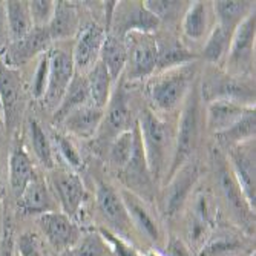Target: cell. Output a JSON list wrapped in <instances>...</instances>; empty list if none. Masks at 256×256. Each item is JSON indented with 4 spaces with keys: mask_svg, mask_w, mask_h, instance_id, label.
Here are the masks:
<instances>
[{
    "mask_svg": "<svg viewBox=\"0 0 256 256\" xmlns=\"http://www.w3.org/2000/svg\"><path fill=\"white\" fill-rule=\"evenodd\" d=\"M144 158L154 182L168 178L175 150V130L150 108H144L136 120Z\"/></svg>",
    "mask_w": 256,
    "mask_h": 256,
    "instance_id": "cell-1",
    "label": "cell"
},
{
    "mask_svg": "<svg viewBox=\"0 0 256 256\" xmlns=\"http://www.w3.org/2000/svg\"><path fill=\"white\" fill-rule=\"evenodd\" d=\"M196 64L189 63L155 72L148 82V96L154 112H172L184 103L195 84Z\"/></svg>",
    "mask_w": 256,
    "mask_h": 256,
    "instance_id": "cell-2",
    "label": "cell"
},
{
    "mask_svg": "<svg viewBox=\"0 0 256 256\" xmlns=\"http://www.w3.org/2000/svg\"><path fill=\"white\" fill-rule=\"evenodd\" d=\"M201 96L200 88L194 84L189 96L186 97L181 109V115L178 120V128L175 130V150L172 166L169 169L168 178L178 169L184 162H188L192 154L196 150L200 143V136L204 124V117L201 110ZM166 178V180H168Z\"/></svg>",
    "mask_w": 256,
    "mask_h": 256,
    "instance_id": "cell-3",
    "label": "cell"
},
{
    "mask_svg": "<svg viewBox=\"0 0 256 256\" xmlns=\"http://www.w3.org/2000/svg\"><path fill=\"white\" fill-rule=\"evenodd\" d=\"M188 202L189 210L184 221L186 246L190 248V252L195 256H198V253L206 246L208 238L212 236L216 214L212 202V196L207 192H196L192 198H189Z\"/></svg>",
    "mask_w": 256,
    "mask_h": 256,
    "instance_id": "cell-4",
    "label": "cell"
},
{
    "mask_svg": "<svg viewBox=\"0 0 256 256\" xmlns=\"http://www.w3.org/2000/svg\"><path fill=\"white\" fill-rule=\"evenodd\" d=\"M126 44L124 80L136 82L149 78L156 71V42L155 36L130 32L123 37Z\"/></svg>",
    "mask_w": 256,
    "mask_h": 256,
    "instance_id": "cell-5",
    "label": "cell"
},
{
    "mask_svg": "<svg viewBox=\"0 0 256 256\" xmlns=\"http://www.w3.org/2000/svg\"><path fill=\"white\" fill-rule=\"evenodd\" d=\"M48 186L60 207V212L77 221L86 200L84 184L77 172L71 169H52Z\"/></svg>",
    "mask_w": 256,
    "mask_h": 256,
    "instance_id": "cell-6",
    "label": "cell"
},
{
    "mask_svg": "<svg viewBox=\"0 0 256 256\" xmlns=\"http://www.w3.org/2000/svg\"><path fill=\"white\" fill-rule=\"evenodd\" d=\"M201 100L210 103L214 100H226L254 108V89L230 74H208L200 88Z\"/></svg>",
    "mask_w": 256,
    "mask_h": 256,
    "instance_id": "cell-7",
    "label": "cell"
},
{
    "mask_svg": "<svg viewBox=\"0 0 256 256\" xmlns=\"http://www.w3.org/2000/svg\"><path fill=\"white\" fill-rule=\"evenodd\" d=\"M96 202L98 214L106 222L104 228L129 241L134 227L129 220L124 202L120 196V192L115 190L110 184L100 181L96 190Z\"/></svg>",
    "mask_w": 256,
    "mask_h": 256,
    "instance_id": "cell-8",
    "label": "cell"
},
{
    "mask_svg": "<svg viewBox=\"0 0 256 256\" xmlns=\"http://www.w3.org/2000/svg\"><path fill=\"white\" fill-rule=\"evenodd\" d=\"M169 182L162 194V210L168 218L178 215L188 204L192 190L200 180V166L195 161L184 162L169 178Z\"/></svg>",
    "mask_w": 256,
    "mask_h": 256,
    "instance_id": "cell-9",
    "label": "cell"
},
{
    "mask_svg": "<svg viewBox=\"0 0 256 256\" xmlns=\"http://www.w3.org/2000/svg\"><path fill=\"white\" fill-rule=\"evenodd\" d=\"M158 28L160 22L146 10L143 2H118L109 32L123 38L130 32L154 36Z\"/></svg>",
    "mask_w": 256,
    "mask_h": 256,
    "instance_id": "cell-10",
    "label": "cell"
},
{
    "mask_svg": "<svg viewBox=\"0 0 256 256\" xmlns=\"http://www.w3.org/2000/svg\"><path fill=\"white\" fill-rule=\"evenodd\" d=\"M256 18L254 12L248 14L232 34L228 52L226 57L227 74L240 77L247 68H250L254 52Z\"/></svg>",
    "mask_w": 256,
    "mask_h": 256,
    "instance_id": "cell-11",
    "label": "cell"
},
{
    "mask_svg": "<svg viewBox=\"0 0 256 256\" xmlns=\"http://www.w3.org/2000/svg\"><path fill=\"white\" fill-rule=\"evenodd\" d=\"M228 168L248 207L254 212L256 181H254V140L228 149Z\"/></svg>",
    "mask_w": 256,
    "mask_h": 256,
    "instance_id": "cell-12",
    "label": "cell"
},
{
    "mask_svg": "<svg viewBox=\"0 0 256 256\" xmlns=\"http://www.w3.org/2000/svg\"><path fill=\"white\" fill-rule=\"evenodd\" d=\"M37 224L46 241L57 253L71 250L82 235V228L77 221L69 218L60 210L43 214L37 218Z\"/></svg>",
    "mask_w": 256,
    "mask_h": 256,
    "instance_id": "cell-13",
    "label": "cell"
},
{
    "mask_svg": "<svg viewBox=\"0 0 256 256\" xmlns=\"http://www.w3.org/2000/svg\"><path fill=\"white\" fill-rule=\"evenodd\" d=\"M50 56V74H48V88L43 97L44 103L57 108L64 96V92L76 76V66L72 60V51L64 48H56L48 51Z\"/></svg>",
    "mask_w": 256,
    "mask_h": 256,
    "instance_id": "cell-14",
    "label": "cell"
},
{
    "mask_svg": "<svg viewBox=\"0 0 256 256\" xmlns=\"http://www.w3.org/2000/svg\"><path fill=\"white\" fill-rule=\"evenodd\" d=\"M120 196L124 202L134 230H136L146 241L161 248L162 242H164V235H162V230L156 216L148 207L146 201L135 195L134 192L128 190L126 188L120 190Z\"/></svg>",
    "mask_w": 256,
    "mask_h": 256,
    "instance_id": "cell-15",
    "label": "cell"
},
{
    "mask_svg": "<svg viewBox=\"0 0 256 256\" xmlns=\"http://www.w3.org/2000/svg\"><path fill=\"white\" fill-rule=\"evenodd\" d=\"M106 30L98 23H88L83 28L80 26L72 50V60L76 72H89L96 63L100 60L103 43L106 40Z\"/></svg>",
    "mask_w": 256,
    "mask_h": 256,
    "instance_id": "cell-16",
    "label": "cell"
},
{
    "mask_svg": "<svg viewBox=\"0 0 256 256\" xmlns=\"http://www.w3.org/2000/svg\"><path fill=\"white\" fill-rule=\"evenodd\" d=\"M51 42L52 40L46 28H32L31 32L25 37L10 43L4 60L6 64L18 69L22 64L28 63L36 56L48 52Z\"/></svg>",
    "mask_w": 256,
    "mask_h": 256,
    "instance_id": "cell-17",
    "label": "cell"
},
{
    "mask_svg": "<svg viewBox=\"0 0 256 256\" xmlns=\"http://www.w3.org/2000/svg\"><path fill=\"white\" fill-rule=\"evenodd\" d=\"M104 109L106 114L102 124H104L106 132L114 138L134 128L135 123L132 124V109L124 88V80L120 78L117 82V86L110 92L109 103Z\"/></svg>",
    "mask_w": 256,
    "mask_h": 256,
    "instance_id": "cell-18",
    "label": "cell"
},
{
    "mask_svg": "<svg viewBox=\"0 0 256 256\" xmlns=\"http://www.w3.org/2000/svg\"><path fill=\"white\" fill-rule=\"evenodd\" d=\"M215 166H216V176H218L220 189H221L228 207L232 208L234 215L240 220V222L252 227L250 220H252V216L254 218V212L248 207V204H247L242 192L240 190L234 175H232L228 164L221 158V155L215 156Z\"/></svg>",
    "mask_w": 256,
    "mask_h": 256,
    "instance_id": "cell-19",
    "label": "cell"
},
{
    "mask_svg": "<svg viewBox=\"0 0 256 256\" xmlns=\"http://www.w3.org/2000/svg\"><path fill=\"white\" fill-rule=\"evenodd\" d=\"M18 200V208L25 215H43L48 212L58 210V204L46 181L38 172L30 181V184L22 192Z\"/></svg>",
    "mask_w": 256,
    "mask_h": 256,
    "instance_id": "cell-20",
    "label": "cell"
},
{
    "mask_svg": "<svg viewBox=\"0 0 256 256\" xmlns=\"http://www.w3.org/2000/svg\"><path fill=\"white\" fill-rule=\"evenodd\" d=\"M103 118H104V109H100L89 103L72 110L71 114H68L62 124L64 126V130L69 135L88 140L98 132Z\"/></svg>",
    "mask_w": 256,
    "mask_h": 256,
    "instance_id": "cell-21",
    "label": "cell"
},
{
    "mask_svg": "<svg viewBox=\"0 0 256 256\" xmlns=\"http://www.w3.org/2000/svg\"><path fill=\"white\" fill-rule=\"evenodd\" d=\"M248 109L254 108H246L242 104L226 100H214L207 104L206 109V126L212 134L218 135L230 129Z\"/></svg>",
    "mask_w": 256,
    "mask_h": 256,
    "instance_id": "cell-22",
    "label": "cell"
},
{
    "mask_svg": "<svg viewBox=\"0 0 256 256\" xmlns=\"http://www.w3.org/2000/svg\"><path fill=\"white\" fill-rule=\"evenodd\" d=\"M155 42H156V51H158L155 72L168 71V69L195 63L196 60V56L186 48L176 37L164 34L160 38L155 37Z\"/></svg>",
    "mask_w": 256,
    "mask_h": 256,
    "instance_id": "cell-23",
    "label": "cell"
},
{
    "mask_svg": "<svg viewBox=\"0 0 256 256\" xmlns=\"http://www.w3.org/2000/svg\"><path fill=\"white\" fill-rule=\"evenodd\" d=\"M22 94V74L20 69L5 63L0 57V102L4 106L5 123L14 118V114Z\"/></svg>",
    "mask_w": 256,
    "mask_h": 256,
    "instance_id": "cell-24",
    "label": "cell"
},
{
    "mask_svg": "<svg viewBox=\"0 0 256 256\" xmlns=\"http://www.w3.org/2000/svg\"><path fill=\"white\" fill-rule=\"evenodd\" d=\"M214 12L212 5L208 2H192L182 12L181 30L184 37L189 40L200 42L210 32V14Z\"/></svg>",
    "mask_w": 256,
    "mask_h": 256,
    "instance_id": "cell-25",
    "label": "cell"
},
{
    "mask_svg": "<svg viewBox=\"0 0 256 256\" xmlns=\"http://www.w3.org/2000/svg\"><path fill=\"white\" fill-rule=\"evenodd\" d=\"M36 174L37 170L25 146L17 142L10 154V186L16 198L22 195L30 181L36 176Z\"/></svg>",
    "mask_w": 256,
    "mask_h": 256,
    "instance_id": "cell-26",
    "label": "cell"
},
{
    "mask_svg": "<svg viewBox=\"0 0 256 256\" xmlns=\"http://www.w3.org/2000/svg\"><path fill=\"white\" fill-rule=\"evenodd\" d=\"M48 34L51 40H64L72 37L80 30V16L77 6L71 2H56L54 16L48 25Z\"/></svg>",
    "mask_w": 256,
    "mask_h": 256,
    "instance_id": "cell-27",
    "label": "cell"
},
{
    "mask_svg": "<svg viewBox=\"0 0 256 256\" xmlns=\"http://www.w3.org/2000/svg\"><path fill=\"white\" fill-rule=\"evenodd\" d=\"M216 16V25L228 34H234L236 26L252 12H254V2H238V0H218L212 5Z\"/></svg>",
    "mask_w": 256,
    "mask_h": 256,
    "instance_id": "cell-28",
    "label": "cell"
},
{
    "mask_svg": "<svg viewBox=\"0 0 256 256\" xmlns=\"http://www.w3.org/2000/svg\"><path fill=\"white\" fill-rule=\"evenodd\" d=\"M89 89H88V82L86 76L76 72L74 78L69 83L64 96L60 102V104L56 108L54 112V123H62L68 114H71L72 110L89 104Z\"/></svg>",
    "mask_w": 256,
    "mask_h": 256,
    "instance_id": "cell-29",
    "label": "cell"
},
{
    "mask_svg": "<svg viewBox=\"0 0 256 256\" xmlns=\"http://www.w3.org/2000/svg\"><path fill=\"white\" fill-rule=\"evenodd\" d=\"M100 62L104 64L110 76V80L117 83L126 68V44L122 37H117L110 32H108L106 40L103 43Z\"/></svg>",
    "mask_w": 256,
    "mask_h": 256,
    "instance_id": "cell-30",
    "label": "cell"
},
{
    "mask_svg": "<svg viewBox=\"0 0 256 256\" xmlns=\"http://www.w3.org/2000/svg\"><path fill=\"white\" fill-rule=\"evenodd\" d=\"M86 82H88V89H89L90 104H94L100 109H104L110 98L114 82L110 80L108 69L100 60L86 74Z\"/></svg>",
    "mask_w": 256,
    "mask_h": 256,
    "instance_id": "cell-31",
    "label": "cell"
},
{
    "mask_svg": "<svg viewBox=\"0 0 256 256\" xmlns=\"http://www.w3.org/2000/svg\"><path fill=\"white\" fill-rule=\"evenodd\" d=\"M254 124H256L254 109H248L234 126L215 135V138L218 140V143L221 146H224L228 150L238 144L254 140Z\"/></svg>",
    "mask_w": 256,
    "mask_h": 256,
    "instance_id": "cell-32",
    "label": "cell"
},
{
    "mask_svg": "<svg viewBox=\"0 0 256 256\" xmlns=\"http://www.w3.org/2000/svg\"><path fill=\"white\" fill-rule=\"evenodd\" d=\"M5 11H6L11 42L20 40L22 37H25L26 34L31 32L34 26H32L28 2L10 0V2H5Z\"/></svg>",
    "mask_w": 256,
    "mask_h": 256,
    "instance_id": "cell-33",
    "label": "cell"
},
{
    "mask_svg": "<svg viewBox=\"0 0 256 256\" xmlns=\"http://www.w3.org/2000/svg\"><path fill=\"white\" fill-rule=\"evenodd\" d=\"M136 134H138V128L135 122L132 129L117 135L112 140L110 148H109V162H110V166L114 169H117L118 172H122L128 166V162L130 161L134 155Z\"/></svg>",
    "mask_w": 256,
    "mask_h": 256,
    "instance_id": "cell-34",
    "label": "cell"
},
{
    "mask_svg": "<svg viewBox=\"0 0 256 256\" xmlns=\"http://www.w3.org/2000/svg\"><path fill=\"white\" fill-rule=\"evenodd\" d=\"M30 128V140H31V146L32 150L37 156V160L40 161V164L44 169H56V158H54V148L50 136L46 135V132L43 130V128L40 126V123L34 118L30 120L28 123Z\"/></svg>",
    "mask_w": 256,
    "mask_h": 256,
    "instance_id": "cell-35",
    "label": "cell"
},
{
    "mask_svg": "<svg viewBox=\"0 0 256 256\" xmlns=\"http://www.w3.org/2000/svg\"><path fill=\"white\" fill-rule=\"evenodd\" d=\"M230 40H232V34L224 31L221 26L215 25L206 37L201 57L212 64H220L227 57Z\"/></svg>",
    "mask_w": 256,
    "mask_h": 256,
    "instance_id": "cell-36",
    "label": "cell"
},
{
    "mask_svg": "<svg viewBox=\"0 0 256 256\" xmlns=\"http://www.w3.org/2000/svg\"><path fill=\"white\" fill-rule=\"evenodd\" d=\"M69 252L72 256H114L98 230L82 232L78 241Z\"/></svg>",
    "mask_w": 256,
    "mask_h": 256,
    "instance_id": "cell-37",
    "label": "cell"
},
{
    "mask_svg": "<svg viewBox=\"0 0 256 256\" xmlns=\"http://www.w3.org/2000/svg\"><path fill=\"white\" fill-rule=\"evenodd\" d=\"M241 241L236 238V235L228 234V232H222V234H216L208 238L206 246L201 248L198 256H215L234 252L241 247Z\"/></svg>",
    "mask_w": 256,
    "mask_h": 256,
    "instance_id": "cell-38",
    "label": "cell"
},
{
    "mask_svg": "<svg viewBox=\"0 0 256 256\" xmlns=\"http://www.w3.org/2000/svg\"><path fill=\"white\" fill-rule=\"evenodd\" d=\"M146 10L161 23V22H174L178 18L180 12L186 11V2H174V0H148L143 2Z\"/></svg>",
    "mask_w": 256,
    "mask_h": 256,
    "instance_id": "cell-39",
    "label": "cell"
},
{
    "mask_svg": "<svg viewBox=\"0 0 256 256\" xmlns=\"http://www.w3.org/2000/svg\"><path fill=\"white\" fill-rule=\"evenodd\" d=\"M52 138H54V144H56L58 154L66 161L69 169L74 172H78L80 169H83V158H82L78 149L76 148V144L69 140V136L62 135V134H54Z\"/></svg>",
    "mask_w": 256,
    "mask_h": 256,
    "instance_id": "cell-40",
    "label": "cell"
},
{
    "mask_svg": "<svg viewBox=\"0 0 256 256\" xmlns=\"http://www.w3.org/2000/svg\"><path fill=\"white\" fill-rule=\"evenodd\" d=\"M98 232L103 236V240L106 241V244L109 246L114 256H144V253H142L134 244H130V241L112 234L110 230L100 227Z\"/></svg>",
    "mask_w": 256,
    "mask_h": 256,
    "instance_id": "cell-41",
    "label": "cell"
},
{
    "mask_svg": "<svg viewBox=\"0 0 256 256\" xmlns=\"http://www.w3.org/2000/svg\"><path fill=\"white\" fill-rule=\"evenodd\" d=\"M28 5H30L32 26L48 28L50 22L54 16L56 2H52V0H32V2H28Z\"/></svg>",
    "mask_w": 256,
    "mask_h": 256,
    "instance_id": "cell-42",
    "label": "cell"
},
{
    "mask_svg": "<svg viewBox=\"0 0 256 256\" xmlns=\"http://www.w3.org/2000/svg\"><path fill=\"white\" fill-rule=\"evenodd\" d=\"M48 74H50V56L44 52L40 56L36 74L31 83V94L36 100H43L46 94V88H48Z\"/></svg>",
    "mask_w": 256,
    "mask_h": 256,
    "instance_id": "cell-43",
    "label": "cell"
},
{
    "mask_svg": "<svg viewBox=\"0 0 256 256\" xmlns=\"http://www.w3.org/2000/svg\"><path fill=\"white\" fill-rule=\"evenodd\" d=\"M14 256H42L40 242L32 232L22 234L14 242Z\"/></svg>",
    "mask_w": 256,
    "mask_h": 256,
    "instance_id": "cell-44",
    "label": "cell"
},
{
    "mask_svg": "<svg viewBox=\"0 0 256 256\" xmlns=\"http://www.w3.org/2000/svg\"><path fill=\"white\" fill-rule=\"evenodd\" d=\"M161 248H164L162 252H158L161 256H194L186 242L176 236H170Z\"/></svg>",
    "mask_w": 256,
    "mask_h": 256,
    "instance_id": "cell-45",
    "label": "cell"
},
{
    "mask_svg": "<svg viewBox=\"0 0 256 256\" xmlns=\"http://www.w3.org/2000/svg\"><path fill=\"white\" fill-rule=\"evenodd\" d=\"M11 43L8 20H6V11H5V2H0V57H5L6 50Z\"/></svg>",
    "mask_w": 256,
    "mask_h": 256,
    "instance_id": "cell-46",
    "label": "cell"
},
{
    "mask_svg": "<svg viewBox=\"0 0 256 256\" xmlns=\"http://www.w3.org/2000/svg\"><path fill=\"white\" fill-rule=\"evenodd\" d=\"M0 256H14V240L10 222H4L2 236H0Z\"/></svg>",
    "mask_w": 256,
    "mask_h": 256,
    "instance_id": "cell-47",
    "label": "cell"
},
{
    "mask_svg": "<svg viewBox=\"0 0 256 256\" xmlns=\"http://www.w3.org/2000/svg\"><path fill=\"white\" fill-rule=\"evenodd\" d=\"M5 124V114H4V106L2 102H0V128Z\"/></svg>",
    "mask_w": 256,
    "mask_h": 256,
    "instance_id": "cell-48",
    "label": "cell"
},
{
    "mask_svg": "<svg viewBox=\"0 0 256 256\" xmlns=\"http://www.w3.org/2000/svg\"><path fill=\"white\" fill-rule=\"evenodd\" d=\"M144 256H161L156 250H152V252H148V253H144Z\"/></svg>",
    "mask_w": 256,
    "mask_h": 256,
    "instance_id": "cell-49",
    "label": "cell"
}]
</instances>
